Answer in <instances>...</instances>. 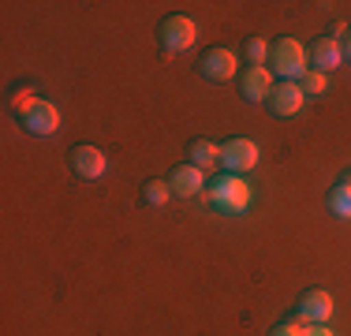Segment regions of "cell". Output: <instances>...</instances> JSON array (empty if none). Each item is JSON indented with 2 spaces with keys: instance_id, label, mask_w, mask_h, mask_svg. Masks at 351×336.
I'll return each mask as SVG.
<instances>
[{
  "instance_id": "obj_6",
  "label": "cell",
  "mask_w": 351,
  "mask_h": 336,
  "mask_svg": "<svg viewBox=\"0 0 351 336\" xmlns=\"http://www.w3.org/2000/svg\"><path fill=\"white\" fill-rule=\"evenodd\" d=\"M71 168H75V176H82V180H101L105 168H108V157L97 146H75L71 149Z\"/></svg>"
},
{
  "instance_id": "obj_13",
  "label": "cell",
  "mask_w": 351,
  "mask_h": 336,
  "mask_svg": "<svg viewBox=\"0 0 351 336\" xmlns=\"http://www.w3.org/2000/svg\"><path fill=\"white\" fill-rule=\"evenodd\" d=\"M191 165L202 168V172H210L213 165H221V146L210 139H198L195 146H191Z\"/></svg>"
},
{
  "instance_id": "obj_4",
  "label": "cell",
  "mask_w": 351,
  "mask_h": 336,
  "mask_svg": "<svg viewBox=\"0 0 351 336\" xmlns=\"http://www.w3.org/2000/svg\"><path fill=\"white\" fill-rule=\"evenodd\" d=\"M195 38H198V30H195V23H191L187 15H169V19H165L161 41H165L169 53H187V49L195 45Z\"/></svg>"
},
{
  "instance_id": "obj_20",
  "label": "cell",
  "mask_w": 351,
  "mask_h": 336,
  "mask_svg": "<svg viewBox=\"0 0 351 336\" xmlns=\"http://www.w3.org/2000/svg\"><path fill=\"white\" fill-rule=\"evenodd\" d=\"M306 336H337L329 329V325H311V329H306Z\"/></svg>"
},
{
  "instance_id": "obj_8",
  "label": "cell",
  "mask_w": 351,
  "mask_h": 336,
  "mask_svg": "<svg viewBox=\"0 0 351 336\" xmlns=\"http://www.w3.org/2000/svg\"><path fill=\"white\" fill-rule=\"evenodd\" d=\"M23 123H27L30 134H38V139H49V134L60 131V108H56L53 101H38Z\"/></svg>"
},
{
  "instance_id": "obj_3",
  "label": "cell",
  "mask_w": 351,
  "mask_h": 336,
  "mask_svg": "<svg viewBox=\"0 0 351 336\" xmlns=\"http://www.w3.org/2000/svg\"><path fill=\"white\" fill-rule=\"evenodd\" d=\"M258 146L250 139H232L228 146H221V161H224V168H228L232 176H243V172H250V168L258 165Z\"/></svg>"
},
{
  "instance_id": "obj_15",
  "label": "cell",
  "mask_w": 351,
  "mask_h": 336,
  "mask_svg": "<svg viewBox=\"0 0 351 336\" xmlns=\"http://www.w3.org/2000/svg\"><path fill=\"white\" fill-rule=\"evenodd\" d=\"M299 86H303L306 97H322L325 90H329V75H325V71H314V67H311V71L299 79Z\"/></svg>"
},
{
  "instance_id": "obj_18",
  "label": "cell",
  "mask_w": 351,
  "mask_h": 336,
  "mask_svg": "<svg viewBox=\"0 0 351 336\" xmlns=\"http://www.w3.org/2000/svg\"><path fill=\"white\" fill-rule=\"evenodd\" d=\"M247 56H250V67H265V60H269V45H265L262 38H250L247 41Z\"/></svg>"
},
{
  "instance_id": "obj_9",
  "label": "cell",
  "mask_w": 351,
  "mask_h": 336,
  "mask_svg": "<svg viewBox=\"0 0 351 336\" xmlns=\"http://www.w3.org/2000/svg\"><path fill=\"white\" fill-rule=\"evenodd\" d=\"M303 105H306V94L299 82H280L269 97V108L277 116H295V112H303Z\"/></svg>"
},
{
  "instance_id": "obj_7",
  "label": "cell",
  "mask_w": 351,
  "mask_h": 336,
  "mask_svg": "<svg viewBox=\"0 0 351 336\" xmlns=\"http://www.w3.org/2000/svg\"><path fill=\"white\" fill-rule=\"evenodd\" d=\"M239 90H243L247 101H269L273 97V67H247L239 75Z\"/></svg>"
},
{
  "instance_id": "obj_11",
  "label": "cell",
  "mask_w": 351,
  "mask_h": 336,
  "mask_svg": "<svg viewBox=\"0 0 351 336\" xmlns=\"http://www.w3.org/2000/svg\"><path fill=\"white\" fill-rule=\"evenodd\" d=\"M202 187H206V172L202 168H195V165H180L172 172V195H180V198H195V195H202Z\"/></svg>"
},
{
  "instance_id": "obj_17",
  "label": "cell",
  "mask_w": 351,
  "mask_h": 336,
  "mask_svg": "<svg viewBox=\"0 0 351 336\" xmlns=\"http://www.w3.org/2000/svg\"><path fill=\"white\" fill-rule=\"evenodd\" d=\"M38 101L41 97H34V90H15V97H12V108H15V116H23V120H27V116H30V108H34L38 105Z\"/></svg>"
},
{
  "instance_id": "obj_14",
  "label": "cell",
  "mask_w": 351,
  "mask_h": 336,
  "mask_svg": "<svg viewBox=\"0 0 351 336\" xmlns=\"http://www.w3.org/2000/svg\"><path fill=\"white\" fill-rule=\"evenodd\" d=\"M329 209H332L337 217H351V176H348V180H340L337 187H332Z\"/></svg>"
},
{
  "instance_id": "obj_16",
  "label": "cell",
  "mask_w": 351,
  "mask_h": 336,
  "mask_svg": "<svg viewBox=\"0 0 351 336\" xmlns=\"http://www.w3.org/2000/svg\"><path fill=\"white\" fill-rule=\"evenodd\" d=\"M169 195H172V183H161V180H149L146 191H142V198H146L149 206H165Z\"/></svg>"
},
{
  "instance_id": "obj_12",
  "label": "cell",
  "mask_w": 351,
  "mask_h": 336,
  "mask_svg": "<svg viewBox=\"0 0 351 336\" xmlns=\"http://www.w3.org/2000/svg\"><path fill=\"white\" fill-rule=\"evenodd\" d=\"M311 56H314V71H332V67H340V60H344V45L332 38H317Z\"/></svg>"
},
{
  "instance_id": "obj_2",
  "label": "cell",
  "mask_w": 351,
  "mask_h": 336,
  "mask_svg": "<svg viewBox=\"0 0 351 336\" xmlns=\"http://www.w3.org/2000/svg\"><path fill=\"white\" fill-rule=\"evenodd\" d=\"M269 64H273V71L284 75V82H299L311 67H306V49L299 45L295 38H280L277 45H273V53H269Z\"/></svg>"
},
{
  "instance_id": "obj_5",
  "label": "cell",
  "mask_w": 351,
  "mask_h": 336,
  "mask_svg": "<svg viewBox=\"0 0 351 336\" xmlns=\"http://www.w3.org/2000/svg\"><path fill=\"white\" fill-rule=\"evenodd\" d=\"M299 317H303L306 325H325L332 317V296L325 288H311L299 299Z\"/></svg>"
},
{
  "instance_id": "obj_10",
  "label": "cell",
  "mask_w": 351,
  "mask_h": 336,
  "mask_svg": "<svg viewBox=\"0 0 351 336\" xmlns=\"http://www.w3.org/2000/svg\"><path fill=\"white\" fill-rule=\"evenodd\" d=\"M202 75L213 82H228L236 75V53L232 49H210L202 56Z\"/></svg>"
},
{
  "instance_id": "obj_21",
  "label": "cell",
  "mask_w": 351,
  "mask_h": 336,
  "mask_svg": "<svg viewBox=\"0 0 351 336\" xmlns=\"http://www.w3.org/2000/svg\"><path fill=\"white\" fill-rule=\"evenodd\" d=\"M344 56H348V60H351V34H348V45H344Z\"/></svg>"
},
{
  "instance_id": "obj_19",
  "label": "cell",
  "mask_w": 351,
  "mask_h": 336,
  "mask_svg": "<svg viewBox=\"0 0 351 336\" xmlns=\"http://www.w3.org/2000/svg\"><path fill=\"white\" fill-rule=\"evenodd\" d=\"M306 329H311V325H306L303 317H295V322L277 325V329H273V336H306Z\"/></svg>"
},
{
  "instance_id": "obj_1",
  "label": "cell",
  "mask_w": 351,
  "mask_h": 336,
  "mask_svg": "<svg viewBox=\"0 0 351 336\" xmlns=\"http://www.w3.org/2000/svg\"><path fill=\"white\" fill-rule=\"evenodd\" d=\"M202 202L213 209H221V213L228 217H243L250 209V183L243 176H221V180H213L210 187L202 191Z\"/></svg>"
}]
</instances>
